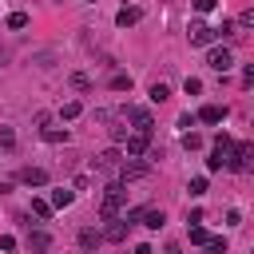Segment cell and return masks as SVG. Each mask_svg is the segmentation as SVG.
Segmentation results:
<instances>
[{"label": "cell", "instance_id": "cell-24", "mask_svg": "<svg viewBox=\"0 0 254 254\" xmlns=\"http://www.w3.org/2000/svg\"><path fill=\"white\" fill-rule=\"evenodd\" d=\"M147 95H151L155 103H163V99H171V87H167V83H151V91H147Z\"/></svg>", "mask_w": 254, "mask_h": 254}, {"label": "cell", "instance_id": "cell-12", "mask_svg": "<svg viewBox=\"0 0 254 254\" xmlns=\"http://www.w3.org/2000/svg\"><path fill=\"white\" fill-rule=\"evenodd\" d=\"M139 222H143V226H151V230H159L167 218H163V210H159V206H143V210H139Z\"/></svg>", "mask_w": 254, "mask_h": 254}, {"label": "cell", "instance_id": "cell-20", "mask_svg": "<svg viewBox=\"0 0 254 254\" xmlns=\"http://www.w3.org/2000/svg\"><path fill=\"white\" fill-rule=\"evenodd\" d=\"M12 32H20V28H28V12H8V20H4Z\"/></svg>", "mask_w": 254, "mask_h": 254}, {"label": "cell", "instance_id": "cell-30", "mask_svg": "<svg viewBox=\"0 0 254 254\" xmlns=\"http://www.w3.org/2000/svg\"><path fill=\"white\" fill-rule=\"evenodd\" d=\"M187 230H190V242H194V246H202V242H206V238H210V234H206V230H202V226H187Z\"/></svg>", "mask_w": 254, "mask_h": 254}, {"label": "cell", "instance_id": "cell-23", "mask_svg": "<svg viewBox=\"0 0 254 254\" xmlns=\"http://www.w3.org/2000/svg\"><path fill=\"white\" fill-rule=\"evenodd\" d=\"M111 91H131V75L115 71V75H111Z\"/></svg>", "mask_w": 254, "mask_h": 254}, {"label": "cell", "instance_id": "cell-31", "mask_svg": "<svg viewBox=\"0 0 254 254\" xmlns=\"http://www.w3.org/2000/svg\"><path fill=\"white\" fill-rule=\"evenodd\" d=\"M234 28H254V12H250V8H246V12H242V16H238V24H234Z\"/></svg>", "mask_w": 254, "mask_h": 254}, {"label": "cell", "instance_id": "cell-3", "mask_svg": "<svg viewBox=\"0 0 254 254\" xmlns=\"http://www.w3.org/2000/svg\"><path fill=\"white\" fill-rule=\"evenodd\" d=\"M119 163H123V151H119V147H107V151H99V155L91 159V167H95V171H103V175L119 171Z\"/></svg>", "mask_w": 254, "mask_h": 254}, {"label": "cell", "instance_id": "cell-35", "mask_svg": "<svg viewBox=\"0 0 254 254\" xmlns=\"http://www.w3.org/2000/svg\"><path fill=\"white\" fill-rule=\"evenodd\" d=\"M190 4H194V12H210L218 0H190Z\"/></svg>", "mask_w": 254, "mask_h": 254}, {"label": "cell", "instance_id": "cell-33", "mask_svg": "<svg viewBox=\"0 0 254 254\" xmlns=\"http://www.w3.org/2000/svg\"><path fill=\"white\" fill-rule=\"evenodd\" d=\"M198 222H202V210H198V206H194V210H187V226H198Z\"/></svg>", "mask_w": 254, "mask_h": 254}, {"label": "cell", "instance_id": "cell-32", "mask_svg": "<svg viewBox=\"0 0 254 254\" xmlns=\"http://www.w3.org/2000/svg\"><path fill=\"white\" fill-rule=\"evenodd\" d=\"M187 190H190V194H206V179H190Z\"/></svg>", "mask_w": 254, "mask_h": 254}, {"label": "cell", "instance_id": "cell-9", "mask_svg": "<svg viewBox=\"0 0 254 254\" xmlns=\"http://www.w3.org/2000/svg\"><path fill=\"white\" fill-rule=\"evenodd\" d=\"M143 175H147V163H131V159L119 163V183H123V187H127L131 179H143Z\"/></svg>", "mask_w": 254, "mask_h": 254}, {"label": "cell", "instance_id": "cell-10", "mask_svg": "<svg viewBox=\"0 0 254 254\" xmlns=\"http://www.w3.org/2000/svg\"><path fill=\"white\" fill-rule=\"evenodd\" d=\"M20 183L24 187H48V171L44 167H24L20 171Z\"/></svg>", "mask_w": 254, "mask_h": 254}, {"label": "cell", "instance_id": "cell-8", "mask_svg": "<svg viewBox=\"0 0 254 254\" xmlns=\"http://www.w3.org/2000/svg\"><path fill=\"white\" fill-rule=\"evenodd\" d=\"M139 20H143V12H139L135 4H123V8L115 12V24H119V28H135Z\"/></svg>", "mask_w": 254, "mask_h": 254}, {"label": "cell", "instance_id": "cell-21", "mask_svg": "<svg viewBox=\"0 0 254 254\" xmlns=\"http://www.w3.org/2000/svg\"><path fill=\"white\" fill-rule=\"evenodd\" d=\"M202 254H226V238H206L202 242Z\"/></svg>", "mask_w": 254, "mask_h": 254}, {"label": "cell", "instance_id": "cell-13", "mask_svg": "<svg viewBox=\"0 0 254 254\" xmlns=\"http://www.w3.org/2000/svg\"><path fill=\"white\" fill-rule=\"evenodd\" d=\"M107 222H111V226L103 230V238H107V242H127V222H123V218H107Z\"/></svg>", "mask_w": 254, "mask_h": 254}, {"label": "cell", "instance_id": "cell-27", "mask_svg": "<svg viewBox=\"0 0 254 254\" xmlns=\"http://www.w3.org/2000/svg\"><path fill=\"white\" fill-rule=\"evenodd\" d=\"M0 147H4V151L16 147V131H12V127H0Z\"/></svg>", "mask_w": 254, "mask_h": 254}, {"label": "cell", "instance_id": "cell-14", "mask_svg": "<svg viewBox=\"0 0 254 254\" xmlns=\"http://www.w3.org/2000/svg\"><path fill=\"white\" fill-rule=\"evenodd\" d=\"M28 250H32V254H48V250H52V238H48L44 230H32V234H28Z\"/></svg>", "mask_w": 254, "mask_h": 254}, {"label": "cell", "instance_id": "cell-6", "mask_svg": "<svg viewBox=\"0 0 254 254\" xmlns=\"http://www.w3.org/2000/svg\"><path fill=\"white\" fill-rule=\"evenodd\" d=\"M187 40H190L194 48H206V44H214V28H206V24H190V28H187Z\"/></svg>", "mask_w": 254, "mask_h": 254}, {"label": "cell", "instance_id": "cell-11", "mask_svg": "<svg viewBox=\"0 0 254 254\" xmlns=\"http://www.w3.org/2000/svg\"><path fill=\"white\" fill-rule=\"evenodd\" d=\"M194 119H202V123H222V119H226V107L206 103V107H198V115H194Z\"/></svg>", "mask_w": 254, "mask_h": 254}, {"label": "cell", "instance_id": "cell-16", "mask_svg": "<svg viewBox=\"0 0 254 254\" xmlns=\"http://www.w3.org/2000/svg\"><path fill=\"white\" fill-rule=\"evenodd\" d=\"M40 135H44L48 143H67V127H52V123H48V127H40Z\"/></svg>", "mask_w": 254, "mask_h": 254}, {"label": "cell", "instance_id": "cell-22", "mask_svg": "<svg viewBox=\"0 0 254 254\" xmlns=\"http://www.w3.org/2000/svg\"><path fill=\"white\" fill-rule=\"evenodd\" d=\"M71 87H75V91H91V75H83V71H71Z\"/></svg>", "mask_w": 254, "mask_h": 254}, {"label": "cell", "instance_id": "cell-2", "mask_svg": "<svg viewBox=\"0 0 254 254\" xmlns=\"http://www.w3.org/2000/svg\"><path fill=\"white\" fill-rule=\"evenodd\" d=\"M250 155H254V143H234L230 155H226V167L230 171H250Z\"/></svg>", "mask_w": 254, "mask_h": 254}, {"label": "cell", "instance_id": "cell-5", "mask_svg": "<svg viewBox=\"0 0 254 254\" xmlns=\"http://www.w3.org/2000/svg\"><path fill=\"white\" fill-rule=\"evenodd\" d=\"M123 119H131V123H135V131H143V135H151V127H155L147 107H127V111H123Z\"/></svg>", "mask_w": 254, "mask_h": 254}, {"label": "cell", "instance_id": "cell-37", "mask_svg": "<svg viewBox=\"0 0 254 254\" xmlns=\"http://www.w3.org/2000/svg\"><path fill=\"white\" fill-rule=\"evenodd\" d=\"M163 254H183V250H179V246H167V250H163Z\"/></svg>", "mask_w": 254, "mask_h": 254}, {"label": "cell", "instance_id": "cell-28", "mask_svg": "<svg viewBox=\"0 0 254 254\" xmlns=\"http://www.w3.org/2000/svg\"><path fill=\"white\" fill-rule=\"evenodd\" d=\"M230 36H238V32H234L230 20H222V28H214V40H230Z\"/></svg>", "mask_w": 254, "mask_h": 254}, {"label": "cell", "instance_id": "cell-18", "mask_svg": "<svg viewBox=\"0 0 254 254\" xmlns=\"http://www.w3.org/2000/svg\"><path fill=\"white\" fill-rule=\"evenodd\" d=\"M226 155H230V151H218V147H214L210 159H206V171H222V167H226Z\"/></svg>", "mask_w": 254, "mask_h": 254}, {"label": "cell", "instance_id": "cell-7", "mask_svg": "<svg viewBox=\"0 0 254 254\" xmlns=\"http://www.w3.org/2000/svg\"><path fill=\"white\" fill-rule=\"evenodd\" d=\"M147 147H151V135H143V131L127 135V159H143V155H147Z\"/></svg>", "mask_w": 254, "mask_h": 254}, {"label": "cell", "instance_id": "cell-36", "mask_svg": "<svg viewBox=\"0 0 254 254\" xmlns=\"http://www.w3.org/2000/svg\"><path fill=\"white\" fill-rule=\"evenodd\" d=\"M135 254H155V250L151 246H135Z\"/></svg>", "mask_w": 254, "mask_h": 254}, {"label": "cell", "instance_id": "cell-25", "mask_svg": "<svg viewBox=\"0 0 254 254\" xmlns=\"http://www.w3.org/2000/svg\"><path fill=\"white\" fill-rule=\"evenodd\" d=\"M32 214H36V218H48V214H52V202H48V198H32Z\"/></svg>", "mask_w": 254, "mask_h": 254}, {"label": "cell", "instance_id": "cell-4", "mask_svg": "<svg viewBox=\"0 0 254 254\" xmlns=\"http://www.w3.org/2000/svg\"><path fill=\"white\" fill-rule=\"evenodd\" d=\"M206 67H214V71H230V67H234L230 48H210V52H206Z\"/></svg>", "mask_w": 254, "mask_h": 254}, {"label": "cell", "instance_id": "cell-29", "mask_svg": "<svg viewBox=\"0 0 254 254\" xmlns=\"http://www.w3.org/2000/svg\"><path fill=\"white\" fill-rule=\"evenodd\" d=\"M183 91H187V95H198V91H202V79H194V75H187V83H183Z\"/></svg>", "mask_w": 254, "mask_h": 254}, {"label": "cell", "instance_id": "cell-17", "mask_svg": "<svg viewBox=\"0 0 254 254\" xmlns=\"http://www.w3.org/2000/svg\"><path fill=\"white\" fill-rule=\"evenodd\" d=\"M79 115H83V103H79V99H71V103H64V107H60V119H67V123H71V119H79Z\"/></svg>", "mask_w": 254, "mask_h": 254}, {"label": "cell", "instance_id": "cell-34", "mask_svg": "<svg viewBox=\"0 0 254 254\" xmlns=\"http://www.w3.org/2000/svg\"><path fill=\"white\" fill-rule=\"evenodd\" d=\"M0 250H4V254H12V250H16V238H12V234H4V238H0Z\"/></svg>", "mask_w": 254, "mask_h": 254}, {"label": "cell", "instance_id": "cell-19", "mask_svg": "<svg viewBox=\"0 0 254 254\" xmlns=\"http://www.w3.org/2000/svg\"><path fill=\"white\" fill-rule=\"evenodd\" d=\"M99 242H103V234H95V230H79V246H83V250H95Z\"/></svg>", "mask_w": 254, "mask_h": 254}, {"label": "cell", "instance_id": "cell-15", "mask_svg": "<svg viewBox=\"0 0 254 254\" xmlns=\"http://www.w3.org/2000/svg\"><path fill=\"white\" fill-rule=\"evenodd\" d=\"M48 202L64 210V206H71V202H75V190H67V187H60V190H52V198H48Z\"/></svg>", "mask_w": 254, "mask_h": 254}, {"label": "cell", "instance_id": "cell-26", "mask_svg": "<svg viewBox=\"0 0 254 254\" xmlns=\"http://www.w3.org/2000/svg\"><path fill=\"white\" fill-rule=\"evenodd\" d=\"M183 147H187V151H198V147H202V135H194V131H183Z\"/></svg>", "mask_w": 254, "mask_h": 254}, {"label": "cell", "instance_id": "cell-1", "mask_svg": "<svg viewBox=\"0 0 254 254\" xmlns=\"http://www.w3.org/2000/svg\"><path fill=\"white\" fill-rule=\"evenodd\" d=\"M123 202H127L123 183H107V187H103V198H99V214H103V218H119Z\"/></svg>", "mask_w": 254, "mask_h": 254}]
</instances>
